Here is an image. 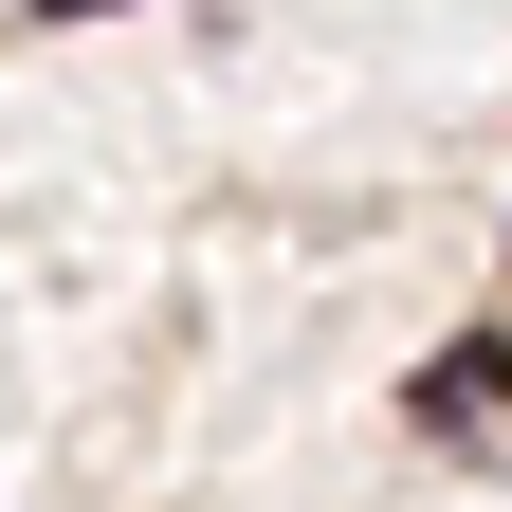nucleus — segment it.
I'll return each mask as SVG.
<instances>
[{
	"instance_id": "obj_1",
	"label": "nucleus",
	"mask_w": 512,
	"mask_h": 512,
	"mask_svg": "<svg viewBox=\"0 0 512 512\" xmlns=\"http://www.w3.org/2000/svg\"><path fill=\"white\" fill-rule=\"evenodd\" d=\"M403 421H421V439H494V421H512V330H458V348L403 384Z\"/></svg>"
}]
</instances>
